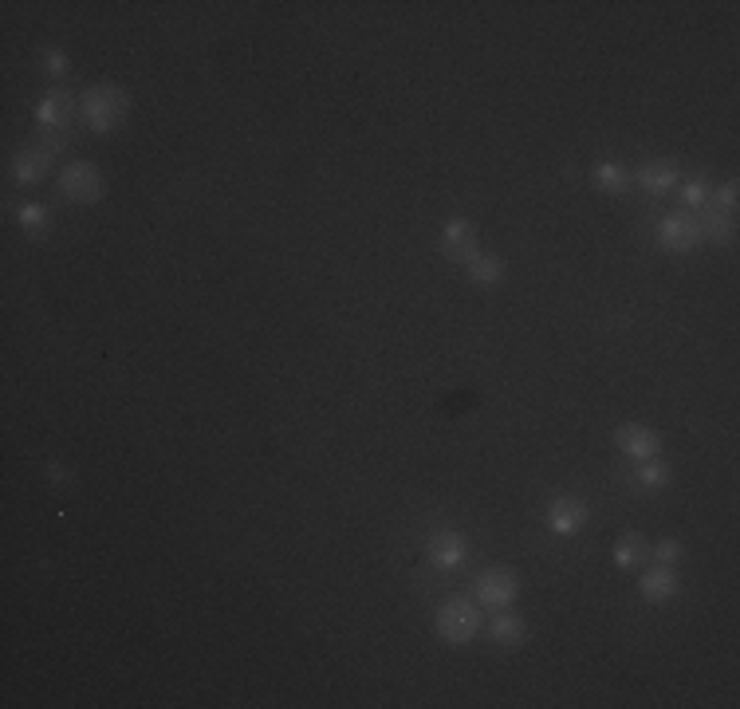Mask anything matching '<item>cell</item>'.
Listing matches in <instances>:
<instances>
[{"instance_id": "6da1fadb", "label": "cell", "mask_w": 740, "mask_h": 709, "mask_svg": "<svg viewBox=\"0 0 740 709\" xmlns=\"http://www.w3.org/2000/svg\"><path fill=\"white\" fill-rule=\"evenodd\" d=\"M126 111H130V95L119 83H95L79 99V115H83L87 130H95V134L115 130L126 119Z\"/></svg>"}, {"instance_id": "7a4b0ae2", "label": "cell", "mask_w": 740, "mask_h": 709, "mask_svg": "<svg viewBox=\"0 0 740 709\" xmlns=\"http://www.w3.org/2000/svg\"><path fill=\"white\" fill-rule=\"evenodd\" d=\"M477 627H481V607H473V599L453 595V599L441 603V611H437V635L445 643L453 646L469 643L477 635Z\"/></svg>"}, {"instance_id": "3957f363", "label": "cell", "mask_w": 740, "mask_h": 709, "mask_svg": "<svg viewBox=\"0 0 740 709\" xmlns=\"http://www.w3.org/2000/svg\"><path fill=\"white\" fill-rule=\"evenodd\" d=\"M103 174L91 162H71L60 170V197L71 205H95L103 197Z\"/></svg>"}, {"instance_id": "277c9868", "label": "cell", "mask_w": 740, "mask_h": 709, "mask_svg": "<svg viewBox=\"0 0 740 709\" xmlns=\"http://www.w3.org/2000/svg\"><path fill=\"white\" fill-rule=\"evenodd\" d=\"M63 142L52 134L44 146H24L16 158H12V174H16V182H24V186H36V182H44L48 178V170H52V162H56V150H60Z\"/></svg>"}, {"instance_id": "5b68a950", "label": "cell", "mask_w": 740, "mask_h": 709, "mask_svg": "<svg viewBox=\"0 0 740 709\" xmlns=\"http://www.w3.org/2000/svg\"><path fill=\"white\" fill-rule=\"evenodd\" d=\"M477 603L481 607H512L516 595H520V583H516V572L512 568H489L477 576Z\"/></svg>"}, {"instance_id": "8992f818", "label": "cell", "mask_w": 740, "mask_h": 709, "mask_svg": "<svg viewBox=\"0 0 740 709\" xmlns=\"http://www.w3.org/2000/svg\"><path fill=\"white\" fill-rule=\"evenodd\" d=\"M658 241H662V249H670V253H689V249H697V241H701L697 217H689V213H670V217L662 221V229H658Z\"/></svg>"}, {"instance_id": "52a82bcc", "label": "cell", "mask_w": 740, "mask_h": 709, "mask_svg": "<svg viewBox=\"0 0 740 709\" xmlns=\"http://www.w3.org/2000/svg\"><path fill=\"white\" fill-rule=\"evenodd\" d=\"M441 249H445V257L449 260H469L477 257V229H473V221H465V217H453V221H445V229H441Z\"/></svg>"}, {"instance_id": "ba28073f", "label": "cell", "mask_w": 740, "mask_h": 709, "mask_svg": "<svg viewBox=\"0 0 740 709\" xmlns=\"http://www.w3.org/2000/svg\"><path fill=\"white\" fill-rule=\"evenodd\" d=\"M587 524V505L579 497H555L548 505V528L555 536H575Z\"/></svg>"}, {"instance_id": "9c48e42d", "label": "cell", "mask_w": 740, "mask_h": 709, "mask_svg": "<svg viewBox=\"0 0 740 709\" xmlns=\"http://www.w3.org/2000/svg\"><path fill=\"white\" fill-rule=\"evenodd\" d=\"M638 591H642V599H650V603H666V599H678L681 595V580L674 568L654 564V568H642Z\"/></svg>"}, {"instance_id": "30bf717a", "label": "cell", "mask_w": 740, "mask_h": 709, "mask_svg": "<svg viewBox=\"0 0 740 709\" xmlns=\"http://www.w3.org/2000/svg\"><path fill=\"white\" fill-rule=\"evenodd\" d=\"M430 556H433V564H437V568L453 572V568H461V564L469 560V540H465L461 532H453V528H445V532H433Z\"/></svg>"}, {"instance_id": "8fae6325", "label": "cell", "mask_w": 740, "mask_h": 709, "mask_svg": "<svg viewBox=\"0 0 740 709\" xmlns=\"http://www.w3.org/2000/svg\"><path fill=\"white\" fill-rule=\"evenodd\" d=\"M71 115H75V99H71L63 87L48 91V95L36 103V123L48 130V134H52V130H67Z\"/></svg>"}, {"instance_id": "7c38bea8", "label": "cell", "mask_w": 740, "mask_h": 709, "mask_svg": "<svg viewBox=\"0 0 740 709\" xmlns=\"http://www.w3.org/2000/svg\"><path fill=\"white\" fill-rule=\"evenodd\" d=\"M638 182H642L646 194H670L681 186V166L674 158H654L638 170Z\"/></svg>"}, {"instance_id": "4fadbf2b", "label": "cell", "mask_w": 740, "mask_h": 709, "mask_svg": "<svg viewBox=\"0 0 740 709\" xmlns=\"http://www.w3.org/2000/svg\"><path fill=\"white\" fill-rule=\"evenodd\" d=\"M618 450L626 453V457H638V461H646V457H658V450H662V438L654 434V430H646V426H638V422H630V426H622L615 434Z\"/></svg>"}, {"instance_id": "5bb4252c", "label": "cell", "mask_w": 740, "mask_h": 709, "mask_svg": "<svg viewBox=\"0 0 740 709\" xmlns=\"http://www.w3.org/2000/svg\"><path fill=\"white\" fill-rule=\"evenodd\" d=\"M615 564L626 572H642L650 564V540L642 532H626L615 544Z\"/></svg>"}, {"instance_id": "9a60e30c", "label": "cell", "mask_w": 740, "mask_h": 709, "mask_svg": "<svg viewBox=\"0 0 740 709\" xmlns=\"http://www.w3.org/2000/svg\"><path fill=\"white\" fill-rule=\"evenodd\" d=\"M697 229H701V241H713V245L733 241V217H729V213H721V209H713V205H701Z\"/></svg>"}, {"instance_id": "2e32d148", "label": "cell", "mask_w": 740, "mask_h": 709, "mask_svg": "<svg viewBox=\"0 0 740 709\" xmlns=\"http://www.w3.org/2000/svg\"><path fill=\"white\" fill-rule=\"evenodd\" d=\"M493 639L500 646H508V650H516V646H524V639H528V623L520 615H512V611H500L493 619Z\"/></svg>"}, {"instance_id": "e0dca14e", "label": "cell", "mask_w": 740, "mask_h": 709, "mask_svg": "<svg viewBox=\"0 0 740 709\" xmlns=\"http://www.w3.org/2000/svg\"><path fill=\"white\" fill-rule=\"evenodd\" d=\"M469 276L477 284H500L504 280V260L489 257V253H477V257L469 260Z\"/></svg>"}, {"instance_id": "ac0fdd59", "label": "cell", "mask_w": 740, "mask_h": 709, "mask_svg": "<svg viewBox=\"0 0 740 709\" xmlns=\"http://www.w3.org/2000/svg\"><path fill=\"white\" fill-rule=\"evenodd\" d=\"M638 485H642V489H650V493H658V489H666V485H670V469H666L658 457H646V461L638 465Z\"/></svg>"}, {"instance_id": "d6986e66", "label": "cell", "mask_w": 740, "mask_h": 709, "mask_svg": "<svg viewBox=\"0 0 740 709\" xmlns=\"http://www.w3.org/2000/svg\"><path fill=\"white\" fill-rule=\"evenodd\" d=\"M595 182H599V186H603L607 194H622V190L630 186V178H626V170H622L618 162H611V158L595 166Z\"/></svg>"}, {"instance_id": "ffe728a7", "label": "cell", "mask_w": 740, "mask_h": 709, "mask_svg": "<svg viewBox=\"0 0 740 709\" xmlns=\"http://www.w3.org/2000/svg\"><path fill=\"white\" fill-rule=\"evenodd\" d=\"M20 229H28V233H44L48 229V205H36V201H28V205H20Z\"/></svg>"}, {"instance_id": "44dd1931", "label": "cell", "mask_w": 740, "mask_h": 709, "mask_svg": "<svg viewBox=\"0 0 740 709\" xmlns=\"http://www.w3.org/2000/svg\"><path fill=\"white\" fill-rule=\"evenodd\" d=\"M650 560L674 568L678 560H685V544H678V540H658V544H650Z\"/></svg>"}, {"instance_id": "7402d4cb", "label": "cell", "mask_w": 740, "mask_h": 709, "mask_svg": "<svg viewBox=\"0 0 740 709\" xmlns=\"http://www.w3.org/2000/svg\"><path fill=\"white\" fill-rule=\"evenodd\" d=\"M681 201H685V209H701V205H709V186L701 182V178H693V182H681Z\"/></svg>"}, {"instance_id": "603a6c76", "label": "cell", "mask_w": 740, "mask_h": 709, "mask_svg": "<svg viewBox=\"0 0 740 709\" xmlns=\"http://www.w3.org/2000/svg\"><path fill=\"white\" fill-rule=\"evenodd\" d=\"M713 209H721V213H729L733 217V209H737V182H725L721 190H713Z\"/></svg>"}, {"instance_id": "cb8c5ba5", "label": "cell", "mask_w": 740, "mask_h": 709, "mask_svg": "<svg viewBox=\"0 0 740 709\" xmlns=\"http://www.w3.org/2000/svg\"><path fill=\"white\" fill-rule=\"evenodd\" d=\"M44 60H48V71H52V75H63V71H67V56H63V52H48Z\"/></svg>"}, {"instance_id": "d4e9b609", "label": "cell", "mask_w": 740, "mask_h": 709, "mask_svg": "<svg viewBox=\"0 0 740 709\" xmlns=\"http://www.w3.org/2000/svg\"><path fill=\"white\" fill-rule=\"evenodd\" d=\"M48 477H52L56 485H63V477H67V469H63V465H56V461H52V465H48Z\"/></svg>"}]
</instances>
